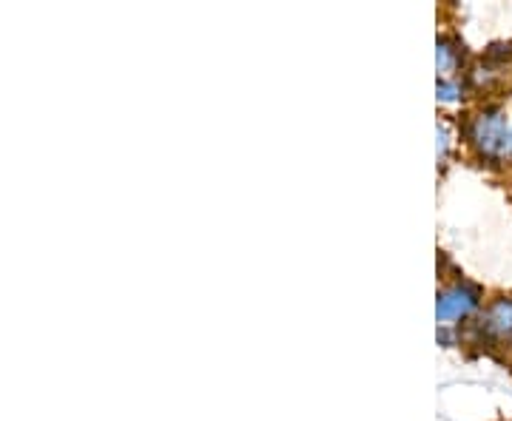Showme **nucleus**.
<instances>
[{"label": "nucleus", "mask_w": 512, "mask_h": 421, "mask_svg": "<svg viewBox=\"0 0 512 421\" xmlns=\"http://www.w3.org/2000/svg\"><path fill=\"white\" fill-rule=\"evenodd\" d=\"M510 154H512V131H510Z\"/></svg>", "instance_id": "39448f33"}, {"label": "nucleus", "mask_w": 512, "mask_h": 421, "mask_svg": "<svg viewBox=\"0 0 512 421\" xmlns=\"http://www.w3.org/2000/svg\"><path fill=\"white\" fill-rule=\"evenodd\" d=\"M458 94H461V86H458L456 80H441V83H439V97H441V100L453 103V100H458Z\"/></svg>", "instance_id": "20e7f679"}, {"label": "nucleus", "mask_w": 512, "mask_h": 421, "mask_svg": "<svg viewBox=\"0 0 512 421\" xmlns=\"http://www.w3.org/2000/svg\"><path fill=\"white\" fill-rule=\"evenodd\" d=\"M439 69L444 74H450L456 69V49H450L447 43H439Z\"/></svg>", "instance_id": "7ed1b4c3"}, {"label": "nucleus", "mask_w": 512, "mask_h": 421, "mask_svg": "<svg viewBox=\"0 0 512 421\" xmlns=\"http://www.w3.org/2000/svg\"><path fill=\"white\" fill-rule=\"evenodd\" d=\"M510 131L512 126L501 111H484V114H478L476 123H473V140L481 148V154L504 157V154H510Z\"/></svg>", "instance_id": "f257e3e1"}, {"label": "nucleus", "mask_w": 512, "mask_h": 421, "mask_svg": "<svg viewBox=\"0 0 512 421\" xmlns=\"http://www.w3.org/2000/svg\"><path fill=\"white\" fill-rule=\"evenodd\" d=\"M478 296H481V291H478L476 285H456V288L441 293L436 313H439L441 322H456V319L467 316L476 308Z\"/></svg>", "instance_id": "f03ea898"}]
</instances>
